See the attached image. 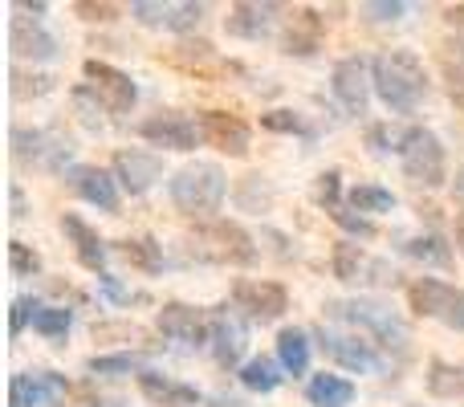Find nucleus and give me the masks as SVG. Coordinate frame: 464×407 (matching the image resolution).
<instances>
[{"label":"nucleus","instance_id":"nucleus-3","mask_svg":"<svg viewBox=\"0 0 464 407\" xmlns=\"http://www.w3.org/2000/svg\"><path fill=\"white\" fill-rule=\"evenodd\" d=\"M188 248L200 261H217V265H253L256 261V245L240 224L232 220H204L192 228Z\"/></svg>","mask_w":464,"mask_h":407},{"label":"nucleus","instance_id":"nucleus-15","mask_svg":"<svg viewBox=\"0 0 464 407\" xmlns=\"http://www.w3.org/2000/svg\"><path fill=\"white\" fill-rule=\"evenodd\" d=\"M200 135L208 139L217 151L225 155H248V127L237 119V114H225V111H204L200 114Z\"/></svg>","mask_w":464,"mask_h":407},{"label":"nucleus","instance_id":"nucleus-13","mask_svg":"<svg viewBox=\"0 0 464 407\" xmlns=\"http://www.w3.org/2000/svg\"><path fill=\"white\" fill-rule=\"evenodd\" d=\"M338 281H379V286H392L395 269H387L383 261H371L359 245H334V261H330Z\"/></svg>","mask_w":464,"mask_h":407},{"label":"nucleus","instance_id":"nucleus-29","mask_svg":"<svg viewBox=\"0 0 464 407\" xmlns=\"http://www.w3.org/2000/svg\"><path fill=\"white\" fill-rule=\"evenodd\" d=\"M277 371H281L277 363H273V359H265V354H261V359H248L245 367H240V383H245L248 392H261V395H269L273 387L281 383V375H277Z\"/></svg>","mask_w":464,"mask_h":407},{"label":"nucleus","instance_id":"nucleus-31","mask_svg":"<svg viewBox=\"0 0 464 407\" xmlns=\"http://www.w3.org/2000/svg\"><path fill=\"white\" fill-rule=\"evenodd\" d=\"M428 392L440 395V400L464 395V367H452V363H432V371H428Z\"/></svg>","mask_w":464,"mask_h":407},{"label":"nucleus","instance_id":"nucleus-32","mask_svg":"<svg viewBox=\"0 0 464 407\" xmlns=\"http://www.w3.org/2000/svg\"><path fill=\"white\" fill-rule=\"evenodd\" d=\"M70 326H73V314L65 305H37V314H33V330L45 338H65Z\"/></svg>","mask_w":464,"mask_h":407},{"label":"nucleus","instance_id":"nucleus-42","mask_svg":"<svg viewBox=\"0 0 464 407\" xmlns=\"http://www.w3.org/2000/svg\"><path fill=\"white\" fill-rule=\"evenodd\" d=\"M29 314H37V302H29V297H16V302H13V322H8V330H13V334H21L24 322H29Z\"/></svg>","mask_w":464,"mask_h":407},{"label":"nucleus","instance_id":"nucleus-9","mask_svg":"<svg viewBox=\"0 0 464 407\" xmlns=\"http://www.w3.org/2000/svg\"><path fill=\"white\" fill-rule=\"evenodd\" d=\"M371 86H375V78H371L362 57H346V62L334 65V94L351 114H367Z\"/></svg>","mask_w":464,"mask_h":407},{"label":"nucleus","instance_id":"nucleus-39","mask_svg":"<svg viewBox=\"0 0 464 407\" xmlns=\"http://www.w3.org/2000/svg\"><path fill=\"white\" fill-rule=\"evenodd\" d=\"M261 127L265 131H305V122L294 111H269V114H261Z\"/></svg>","mask_w":464,"mask_h":407},{"label":"nucleus","instance_id":"nucleus-25","mask_svg":"<svg viewBox=\"0 0 464 407\" xmlns=\"http://www.w3.org/2000/svg\"><path fill=\"white\" fill-rule=\"evenodd\" d=\"M305 395H310V403L314 407H346L354 400V387L346 383V379H338V375H314L310 379V387H305Z\"/></svg>","mask_w":464,"mask_h":407},{"label":"nucleus","instance_id":"nucleus-44","mask_svg":"<svg viewBox=\"0 0 464 407\" xmlns=\"http://www.w3.org/2000/svg\"><path fill=\"white\" fill-rule=\"evenodd\" d=\"M367 13L375 16V21H395V16H403V5H367Z\"/></svg>","mask_w":464,"mask_h":407},{"label":"nucleus","instance_id":"nucleus-30","mask_svg":"<svg viewBox=\"0 0 464 407\" xmlns=\"http://www.w3.org/2000/svg\"><path fill=\"white\" fill-rule=\"evenodd\" d=\"M122 257H127L135 269H143V273H160V269H163V248L155 245L151 237L122 240Z\"/></svg>","mask_w":464,"mask_h":407},{"label":"nucleus","instance_id":"nucleus-16","mask_svg":"<svg viewBox=\"0 0 464 407\" xmlns=\"http://www.w3.org/2000/svg\"><path fill=\"white\" fill-rule=\"evenodd\" d=\"M208 322H212L208 343H212V351H217V363H220V367H237L240 351H245V343H248L245 322H240L237 314L228 310V305L212 310V314H208Z\"/></svg>","mask_w":464,"mask_h":407},{"label":"nucleus","instance_id":"nucleus-40","mask_svg":"<svg viewBox=\"0 0 464 407\" xmlns=\"http://www.w3.org/2000/svg\"><path fill=\"white\" fill-rule=\"evenodd\" d=\"M73 13H78L82 21H114V16H119V8H114V5H94V0H78V5H73Z\"/></svg>","mask_w":464,"mask_h":407},{"label":"nucleus","instance_id":"nucleus-33","mask_svg":"<svg viewBox=\"0 0 464 407\" xmlns=\"http://www.w3.org/2000/svg\"><path fill=\"white\" fill-rule=\"evenodd\" d=\"M168 62L184 65V70H217V53H212L208 41H188V45H179L176 53H168Z\"/></svg>","mask_w":464,"mask_h":407},{"label":"nucleus","instance_id":"nucleus-45","mask_svg":"<svg viewBox=\"0 0 464 407\" xmlns=\"http://www.w3.org/2000/svg\"><path fill=\"white\" fill-rule=\"evenodd\" d=\"M444 21H449L452 29H464V5H449V8H444Z\"/></svg>","mask_w":464,"mask_h":407},{"label":"nucleus","instance_id":"nucleus-21","mask_svg":"<svg viewBox=\"0 0 464 407\" xmlns=\"http://www.w3.org/2000/svg\"><path fill=\"white\" fill-rule=\"evenodd\" d=\"M62 232L73 240V248H78V261L86 265V269L102 273V265H106V245L98 240V232L90 228L86 220H78L73 212H65V216H62Z\"/></svg>","mask_w":464,"mask_h":407},{"label":"nucleus","instance_id":"nucleus-46","mask_svg":"<svg viewBox=\"0 0 464 407\" xmlns=\"http://www.w3.org/2000/svg\"><path fill=\"white\" fill-rule=\"evenodd\" d=\"M13 216H24V200H21V188H13Z\"/></svg>","mask_w":464,"mask_h":407},{"label":"nucleus","instance_id":"nucleus-20","mask_svg":"<svg viewBox=\"0 0 464 407\" xmlns=\"http://www.w3.org/2000/svg\"><path fill=\"white\" fill-rule=\"evenodd\" d=\"M8 45H13L16 57H33V62H49L57 53V41L45 33L41 21H29V16H13L8 24Z\"/></svg>","mask_w":464,"mask_h":407},{"label":"nucleus","instance_id":"nucleus-7","mask_svg":"<svg viewBox=\"0 0 464 407\" xmlns=\"http://www.w3.org/2000/svg\"><path fill=\"white\" fill-rule=\"evenodd\" d=\"M86 82H90V90L98 94V102H102L106 111H114V114L130 111V106H135V98H139L135 82H130L122 70L106 65V62H86Z\"/></svg>","mask_w":464,"mask_h":407},{"label":"nucleus","instance_id":"nucleus-41","mask_svg":"<svg viewBox=\"0 0 464 407\" xmlns=\"http://www.w3.org/2000/svg\"><path fill=\"white\" fill-rule=\"evenodd\" d=\"M338 171H326V176H318V204H326L330 212H338Z\"/></svg>","mask_w":464,"mask_h":407},{"label":"nucleus","instance_id":"nucleus-22","mask_svg":"<svg viewBox=\"0 0 464 407\" xmlns=\"http://www.w3.org/2000/svg\"><path fill=\"white\" fill-rule=\"evenodd\" d=\"M139 387L151 403H163V407H196L200 403V392L196 387H184V383H171V379L155 375V371H143L139 375Z\"/></svg>","mask_w":464,"mask_h":407},{"label":"nucleus","instance_id":"nucleus-4","mask_svg":"<svg viewBox=\"0 0 464 407\" xmlns=\"http://www.w3.org/2000/svg\"><path fill=\"white\" fill-rule=\"evenodd\" d=\"M400 160H403V171L408 179L424 188H440L444 184V147L432 131L424 127H411L400 135Z\"/></svg>","mask_w":464,"mask_h":407},{"label":"nucleus","instance_id":"nucleus-27","mask_svg":"<svg viewBox=\"0 0 464 407\" xmlns=\"http://www.w3.org/2000/svg\"><path fill=\"white\" fill-rule=\"evenodd\" d=\"M440 70L449 82V98L464 111V41H444L440 45Z\"/></svg>","mask_w":464,"mask_h":407},{"label":"nucleus","instance_id":"nucleus-12","mask_svg":"<svg viewBox=\"0 0 464 407\" xmlns=\"http://www.w3.org/2000/svg\"><path fill=\"white\" fill-rule=\"evenodd\" d=\"M65 392H70V387H65V379L53 375V371H29V375H13V387H8V395H13V407H53Z\"/></svg>","mask_w":464,"mask_h":407},{"label":"nucleus","instance_id":"nucleus-8","mask_svg":"<svg viewBox=\"0 0 464 407\" xmlns=\"http://www.w3.org/2000/svg\"><path fill=\"white\" fill-rule=\"evenodd\" d=\"M13 147H16V160H29L33 168H49L57 171L65 160L73 155L70 139L62 135H49V131H13Z\"/></svg>","mask_w":464,"mask_h":407},{"label":"nucleus","instance_id":"nucleus-17","mask_svg":"<svg viewBox=\"0 0 464 407\" xmlns=\"http://www.w3.org/2000/svg\"><path fill=\"white\" fill-rule=\"evenodd\" d=\"M160 330H163L168 338H176V343H208L212 322L204 318L200 310H192V305L168 302V305L160 310Z\"/></svg>","mask_w":464,"mask_h":407},{"label":"nucleus","instance_id":"nucleus-37","mask_svg":"<svg viewBox=\"0 0 464 407\" xmlns=\"http://www.w3.org/2000/svg\"><path fill=\"white\" fill-rule=\"evenodd\" d=\"M200 16H204V5H171L168 29L184 33V29H192V24H200Z\"/></svg>","mask_w":464,"mask_h":407},{"label":"nucleus","instance_id":"nucleus-5","mask_svg":"<svg viewBox=\"0 0 464 407\" xmlns=\"http://www.w3.org/2000/svg\"><path fill=\"white\" fill-rule=\"evenodd\" d=\"M408 302L420 318H436L452 330H464V289L436 277H420L408 286Z\"/></svg>","mask_w":464,"mask_h":407},{"label":"nucleus","instance_id":"nucleus-19","mask_svg":"<svg viewBox=\"0 0 464 407\" xmlns=\"http://www.w3.org/2000/svg\"><path fill=\"white\" fill-rule=\"evenodd\" d=\"M70 188L86 204L102 208V212H114V208H119V188H114V176H111V171H102V168H90V163L73 168L70 171Z\"/></svg>","mask_w":464,"mask_h":407},{"label":"nucleus","instance_id":"nucleus-26","mask_svg":"<svg viewBox=\"0 0 464 407\" xmlns=\"http://www.w3.org/2000/svg\"><path fill=\"white\" fill-rule=\"evenodd\" d=\"M277 363L289 371V375H302V371L310 367V338H305L302 330L285 326L277 334Z\"/></svg>","mask_w":464,"mask_h":407},{"label":"nucleus","instance_id":"nucleus-36","mask_svg":"<svg viewBox=\"0 0 464 407\" xmlns=\"http://www.w3.org/2000/svg\"><path fill=\"white\" fill-rule=\"evenodd\" d=\"M94 375H114V371H143V359L135 354H111V359H90Z\"/></svg>","mask_w":464,"mask_h":407},{"label":"nucleus","instance_id":"nucleus-47","mask_svg":"<svg viewBox=\"0 0 464 407\" xmlns=\"http://www.w3.org/2000/svg\"><path fill=\"white\" fill-rule=\"evenodd\" d=\"M457 248H460V253H464V212L457 216Z\"/></svg>","mask_w":464,"mask_h":407},{"label":"nucleus","instance_id":"nucleus-14","mask_svg":"<svg viewBox=\"0 0 464 407\" xmlns=\"http://www.w3.org/2000/svg\"><path fill=\"white\" fill-rule=\"evenodd\" d=\"M322 351L334 363H343L346 371H359V375H371V371H383V359L371 343H359L351 334H334V330H322Z\"/></svg>","mask_w":464,"mask_h":407},{"label":"nucleus","instance_id":"nucleus-1","mask_svg":"<svg viewBox=\"0 0 464 407\" xmlns=\"http://www.w3.org/2000/svg\"><path fill=\"white\" fill-rule=\"evenodd\" d=\"M371 78H375L379 98L400 114H411L428 98V73L411 49H387V53H379L375 65H371Z\"/></svg>","mask_w":464,"mask_h":407},{"label":"nucleus","instance_id":"nucleus-2","mask_svg":"<svg viewBox=\"0 0 464 407\" xmlns=\"http://www.w3.org/2000/svg\"><path fill=\"white\" fill-rule=\"evenodd\" d=\"M168 192H171V204L184 216H212L220 208V200H225L228 184L217 163H188V168H179L171 176Z\"/></svg>","mask_w":464,"mask_h":407},{"label":"nucleus","instance_id":"nucleus-10","mask_svg":"<svg viewBox=\"0 0 464 407\" xmlns=\"http://www.w3.org/2000/svg\"><path fill=\"white\" fill-rule=\"evenodd\" d=\"M232 297H237V305L248 314V318H261V322L281 318L289 305L285 289H281L277 281H237Z\"/></svg>","mask_w":464,"mask_h":407},{"label":"nucleus","instance_id":"nucleus-6","mask_svg":"<svg viewBox=\"0 0 464 407\" xmlns=\"http://www.w3.org/2000/svg\"><path fill=\"white\" fill-rule=\"evenodd\" d=\"M330 310H334L338 318L354 322L359 330H367V334L379 338L383 346H400V351H403V346L411 343L403 318L392 310V305H383V302H338V305H330Z\"/></svg>","mask_w":464,"mask_h":407},{"label":"nucleus","instance_id":"nucleus-34","mask_svg":"<svg viewBox=\"0 0 464 407\" xmlns=\"http://www.w3.org/2000/svg\"><path fill=\"white\" fill-rule=\"evenodd\" d=\"M351 204L359 208V212H392V208H395V196L387 192V188L359 184V188L351 192Z\"/></svg>","mask_w":464,"mask_h":407},{"label":"nucleus","instance_id":"nucleus-28","mask_svg":"<svg viewBox=\"0 0 464 407\" xmlns=\"http://www.w3.org/2000/svg\"><path fill=\"white\" fill-rule=\"evenodd\" d=\"M403 253L424 261V265H436V269H449L452 265V248L444 245L440 237H432V232H428V237H411L408 245H403Z\"/></svg>","mask_w":464,"mask_h":407},{"label":"nucleus","instance_id":"nucleus-48","mask_svg":"<svg viewBox=\"0 0 464 407\" xmlns=\"http://www.w3.org/2000/svg\"><path fill=\"white\" fill-rule=\"evenodd\" d=\"M457 200H460V208H464V168L457 171Z\"/></svg>","mask_w":464,"mask_h":407},{"label":"nucleus","instance_id":"nucleus-43","mask_svg":"<svg viewBox=\"0 0 464 407\" xmlns=\"http://www.w3.org/2000/svg\"><path fill=\"white\" fill-rule=\"evenodd\" d=\"M330 216H334V220H338V224H343V228L359 232V237H371V232H375V228H371V224H367V220H359V216L343 212V208H338V212H330Z\"/></svg>","mask_w":464,"mask_h":407},{"label":"nucleus","instance_id":"nucleus-11","mask_svg":"<svg viewBox=\"0 0 464 407\" xmlns=\"http://www.w3.org/2000/svg\"><path fill=\"white\" fill-rule=\"evenodd\" d=\"M139 135L155 147H168V151H192L196 147V122L188 119V114L163 111V114H151V119L139 127Z\"/></svg>","mask_w":464,"mask_h":407},{"label":"nucleus","instance_id":"nucleus-18","mask_svg":"<svg viewBox=\"0 0 464 407\" xmlns=\"http://www.w3.org/2000/svg\"><path fill=\"white\" fill-rule=\"evenodd\" d=\"M114 176H119V184L127 188L130 196H143L147 188L163 176V160L160 155H147V151H119L114 155Z\"/></svg>","mask_w":464,"mask_h":407},{"label":"nucleus","instance_id":"nucleus-35","mask_svg":"<svg viewBox=\"0 0 464 407\" xmlns=\"http://www.w3.org/2000/svg\"><path fill=\"white\" fill-rule=\"evenodd\" d=\"M8 265H13V273H21V277H33V273H41V257L33 253L24 240H13V245H8Z\"/></svg>","mask_w":464,"mask_h":407},{"label":"nucleus","instance_id":"nucleus-23","mask_svg":"<svg viewBox=\"0 0 464 407\" xmlns=\"http://www.w3.org/2000/svg\"><path fill=\"white\" fill-rule=\"evenodd\" d=\"M273 13H277L273 5H232V8H228L225 29L232 33V37H248V41H256V37H265V33H269Z\"/></svg>","mask_w":464,"mask_h":407},{"label":"nucleus","instance_id":"nucleus-38","mask_svg":"<svg viewBox=\"0 0 464 407\" xmlns=\"http://www.w3.org/2000/svg\"><path fill=\"white\" fill-rule=\"evenodd\" d=\"M130 13H135L143 24H168L171 5H151V0H135V5H130Z\"/></svg>","mask_w":464,"mask_h":407},{"label":"nucleus","instance_id":"nucleus-24","mask_svg":"<svg viewBox=\"0 0 464 407\" xmlns=\"http://www.w3.org/2000/svg\"><path fill=\"white\" fill-rule=\"evenodd\" d=\"M322 41V16L314 8H294L285 29V53H314Z\"/></svg>","mask_w":464,"mask_h":407}]
</instances>
